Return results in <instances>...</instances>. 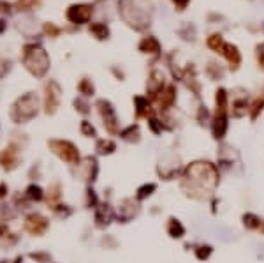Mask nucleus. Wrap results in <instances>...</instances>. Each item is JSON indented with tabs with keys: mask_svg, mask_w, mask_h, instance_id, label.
Returning a JSON list of instances; mask_svg holds the SVG:
<instances>
[{
	"mask_svg": "<svg viewBox=\"0 0 264 263\" xmlns=\"http://www.w3.org/2000/svg\"><path fill=\"white\" fill-rule=\"evenodd\" d=\"M222 182V172L212 159H194L183 166L178 178V189L187 200L196 203H208L217 194Z\"/></svg>",
	"mask_w": 264,
	"mask_h": 263,
	"instance_id": "f257e3e1",
	"label": "nucleus"
},
{
	"mask_svg": "<svg viewBox=\"0 0 264 263\" xmlns=\"http://www.w3.org/2000/svg\"><path fill=\"white\" fill-rule=\"evenodd\" d=\"M118 12H120V18L130 28L143 32L152 25L153 4L152 0H120Z\"/></svg>",
	"mask_w": 264,
	"mask_h": 263,
	"instance_id": "f03ea898",
	"label": "nucleus"
},
{
	"mask_svg": "<svg viewBox=\"0 0 264 263\" xmlns=\"http://www.w3.org/2000/svg\"><path fill=\"white\" fill-rule=\"evenodd\" d=\"M21 64L25 66V69L35 78H44L49 71V55L41 44L37 42H30V44L23 46L21 52Z\"/></svg>",
	"mask_w": 264,
	"mask_h": 263,
	"instance_id": "7ed1b4c3",
	"label": "nucleus"
},
{
	"mask_svg": "<svg viewBox=\"0 0 264 263\" xmlns=\"http://www.w3.org/2000/svg\"><path fill=\"white\" fill-rule=\"evenodd\" d=\"M41 112V101L35 92H26L21 98L16 99L11 110V118L14 124H26L34 120Z\"/></svg>",
	"mask_w": 264,
	"mask_h": 263,
	"instance_id": "20e7f679",
	"label": "nucleus"
},
{
	"mask_svg": "<svg viewBox=\"0 0 264 263\" xmlns=\"http://www.w3.org/2000/svg\"><path fill=\"white\" fill-rule=\"evenodd\" d=\"M215 162H217V166H219L220 172H222V175H229V173L235 175L236 172H242L243 170L242 154H240L238 148L233 147V145L227 142L219 143Z\"/></svg>",
	"mask_w": 264,
	"mask_h": 263,
	"instance_id": "39448f33",
	"label": "nucleus"
},
{
	"mask_svg": "<svg viewBox=\"0 0 264 263\" xmlns=\"http://www.w3.org/2000/svg\"><path fill=\"white\" fill-rule=\"evenodd\" d=\"M183 162L176 152H168L157 161L155 164V175L162 182H178L180 175L183 172Z\"/></svg>",
	"mask_w": 264,
	"mask_h": 263,
	"instance_id": "423d86ee",
	"label": "nucleus"
},
{
	"mask_svg": "<svg viewBox=\"0 0 264 263\" xmlns=\"http://www.w3.org/2000/svg\"><path fill=\"white\" fill-rule=\"evenodd\" d=\"M48 148L65 164L69 166H78L81 162V154H79V148L76 147L71 140H63V138H51L48 140Z\"/></svg>",
	"mask_w": 264,
	"mask_h": 263,
	"instance_id": "0eeeda50",
	"label": "nucleus"
},
{
	"mask_svg": "<svg viewBox=\"0 0 264 263\" xmlns=\"http://www.w3.org/2000/svg\"><path fill=\"white\" fill-rule=\"evenodd\" d=\"M95 108H97L99 116H101L102 126H104V129L108 131V134L118 136L122 128H120V118H118V113H116L115 104H113L109 99H97Z\"/></svg>",
	"mask_w": 264,
	"mask_h": 263,
	"instance_id": "6e6552de",
	"label": "nucleus"
},
{
	"mask_svg": "<svg viewBox=\"0 0 264 263\" xmlns=\"http://www.w3.org/2000/svg\"><path fill=\"white\" fill-rule=\"evenodd\" d=\"M116 218L115 221L118 224H129V222L136 221L143 212V203H139L134 196H125L116 205Z\"/></svg>",
	"mask_w": 264,
	"mask_h": 263,
	"instance_id": "1a4fd4ad",
	"label": "nucleus"
},
{
	"mask_svg": "<svg viewBox=\"0 0 264 263\" xmlns=\"http://www.w3.org/2000/svg\"><path fill=\"white\" fill-rule=\"evenodd\" d=\"M76 177L85 186H93L99 177V161L95 156H85L78 166H76Z\"/></svg>",
	"mask_w": 264,
	"mask_h": 263,
	"instance_id": "9d476101",
	"label": "nucleus"
},
{
	"mask_svg": "<svg viewBox=\"0 0 264 263\" xmlns=\"http://www.w3.org/2000/svg\"><path fill=\"white\" fill-rule=\"evenodd\" d=\"M176 101H178V86H176L175 82H169L166 85L162 92L159 94V98L155 99V108L159 115H164V113H171L173 108L176 106Z\"/></svg>",
	"mask_w": 264,
	"mask_h": 263,
	"instance_id": "9b49d317",
	"label": "nucleus"
},
{
	"mask_svg": "<svg viewBox=\"0 0 264 263\" xmlns=\"http://www.w3.org/2000/svg\"><path fill=\"white\" fill-rule=\"evenodd\" d=\"M249 92L245 88H235L231 92V108L229 113L233 118H243V116H249V108H250Z\"/></svg>",
	"mask_w": 264,
	"mask_h": 263,
	"instance_id": "f8f14e48",
	"label": "nucleus"
},
{
	"mask_svg": "<svg viewBox=\"0 0 264 263\" xmlns=\"http://www.w3.org/2000/svg\"><path fill=\"white\" fill-rule=\"evenodd\" d=\"M60 101H62V86L58 82L49 80L44 85V113L46 115H55L60 108Z\"/></svg>",
	"mask_w": 264,
	"mask_h": 263,
	"instance_id": "ddd939ff",
	"label": "nucleus"
},
{
	"mask_svg": "<svg viewBox=\"0 0 264 263\" xmlns=\"http://www.w3.org/2000/svg\"><path fill=\"white\" fill-rule=\"evenodd\" d=\"M116 218V208L113 207L108 200L99 203V207L93 210V224L99 230H106L111 226V222Z\"/></svg>",
	"mask_w": 264,
	"mask_h": 263,
	"instance_id": "4468645a",
	"label": "nucleus"
},
{
	"mask_svg": "<svg viewBox=\"0 0 264 263\" xmlns=\"http://www.w3.org/2000/svg\"><path fill=\"white\" fill-rule=\"evenodd\" d=\"M168 83L169 82H168V78H166V72H164L162 69H152V72H150V76H148V82H146L145 96H148V98L155 102V99L159 98V94L166 88Z\"/></svg>",
	"mask_w": 264,
	"mask_h": 263,
	"instance_id": "2eb2a0df",
	"label": "nucleus"
},
{
	"mask_svg": "<svg viewBox=\"0 0 264 263\" xmlns=\"http://www.w3.org/2000/svg\"><path fill=\"white\" fill-rule=\"evenodd\" d=\"M93 14V6L92 4H72L65 11V18L74 25H83L92 20Z\"/></svg>",
	"mask_w": 264,
	"mask_h": 263,
	"instance_id": "dca6fc26",
	"label": "nucleus"
},
{
	"mask_svg": "<svg viewBox=\"0 0 264 263\" xmlns=\"http://www.w3.org/2000/svg\"><path fill=\"white\" fill-rule=\"evenodd\" d=\"M25 230L34 237H42L49 230V219L46 216L39 214V212L28 214L25 218Z\"/></svg>",
	"mask_w": 264,
	"mask_h": 263,
	"instance_id": "f3484780",
	"label": "nucleus"
},
{
	"mask_svg": "<svg viewBox=\"0 0 264 263\" xmlns=\"http://www.w3.org/2000/svg\"><path fill=\"white\" fill-rule=\"evenodd\" d=\"M229 115H220V113H213V118L210 122V134L217 143L226 142V136L229 132Z\"/></svg>",
	"mask_w": 264,
	"mask_h": 263,
	"instance_id": "a211bd4d",
	"label": "nucleus"
},
{
	"mask_svg": "<svg viewBox=\"0 0 264 263\" xmlns=\"http://www.w3.org/2000/svg\"><path fill=\"white\" fill-rule=\"evenodd\" d=\"M164 230L171 240L183 242L187 238V226L183 224V221L176 216H168L166 222H164Z\"/></svg>",
	"mask_w": 264,
	"mask_h": 263,
	"instance_id": "6ab92c4d",
	"label": "nucleus"
},
{
	"mask_svg": "<svg viewBox=\"0 0 264 263\" xmlns=\"http://www.w3.org/2000/svg\"><path fill=\"white\" fill-rule=\"evenodd\" d=\"M132 102H134V115L138 120H141V118L148 120L150 116L157 115L155 104H153V101L148 96H134Z\"/></svg>",
	"mask_w": 264,
	"mask_h": 263,
	"instance_id": "aec40b11",
	"label": "nucleus"
},
{
	"mask_svg": "<svg viewBox=\"0 0 264 263\" xmlns=\"http://www.w3.org/2000/svg\"><path fill=\"white\" fill-rule=\"evenodd\" d=\"M220 55L224 56L227 60V66H229V71L236 72L240 69V66H242V52H240V48L236 44H233V42H226L222 48V52H220Z\"/></svg>",
	"mask_w": 264,
	"mask_h": 263,
	"instance_id": "412c9836",
	"label": "nucleus"
},
{
	"mask_svg": "<svg viewBox=\"0 0 264 263\" xmlns=\"http://www.w3.org/2000/svg\"><path fill=\"white\" fill-rule=\"evenodd\" d=\"M138 50L141 53H145V55L153 56V58H159L162 55V46H160L159 39L155 36H146V38H143L138 44Z\"/></svg>",
	"mask_w": 264,
	"mask_h": 263,
	"instance_id": "4be33fe9",
	"label": "nucleus"
},
{
	"mask_svg": "<svg viewBox=\"0 0 264 263\" xmlns=\"http://www.w3.org/2000/svg\"><path fill=\"white\" fill-rule=\"evenodd\" d=\"M263 222H264V218H261L259 214H256V212H252V210H247L242 214V226L250 233H257V235H259Z\"/></svg>",
	"mask_w": 264,
	"mask_h": 263,
	"instance_id": "5701e85b",
	"label": "nucleus"
},
{
	"mask_svg": "<svg viewBox=\"0 0 264 263\" xmlns=\"http://www.w3.org/2000/svg\"><path fill=\"white\" fill-rule=\"evenodd\" d=\"M120 140L125 143H130V145H138L139 142H141V128H139L138 122H134V124H129L127 128H123L122 131H120Z\"/></svg>",
	"mask_w": 264,
	"mask_h": 263,
	"instance_id": "b1692460",
	"label": "nucleus"
},
{
	"mask_svg": "<svg viewBox=\"0 0 264 263\" xmlns=\"http://www.w3.org/2000/svg\"><path fill=\"white\" fill-rule=\"evenodd\" d=\"M0 164L4 166V170H7V172L14 170L19 164V152L14 145H11V147H7L2 152V156H0Z\"/></svg>",
	"mask_w": 264,
	"mask_h": 263,
	"instance_id": "393cba45",
	"label": "nucleus"
},
{
	"mask_svg": "<svg viewBox=\"0 0 264 263\" xmlns=\"http://www.w3.org/2000/svg\"><path fill=\"white\" fill-rule=\"evenodd\" d=\"M157 191H159V184H157V182H153V180L143 182V184L139 186L138 189H136L134 198L138 200L139 203H145V202H148L152 196H155Z\"/></svg>",
	"mask_w": 264,
	"mask_h": 263,
	"instance_id": "a878e982",
	"label": "nucleus"
},
{
	"mask_svg": "<svg viewBox=\"0 0 264 263\" xmlns=\"http://www.w3.org/2000/svg\"><path fill=\"white\" fill-rule=\"evenodd\" d=\"M192 252H194V258H196L197 262L206 263L208 260H212L213 252H215V248H213L212 244H208V242H197V244L194 246Z\"/></svg>",
	"mask_w": 264,
	"mask_h": 263,
	"instance_id": "bb28decb",
	"label": "nucleus"
},
{
	"mask_svg": "<svg viewBox=\"0 0 264 263\" xmlns=\"http://www.w3.org/2000/svg\"><path fill=\"white\" fill-rule=\"evenodd\" d=\"M264 113V90L259 92L256 98H252L250 101V108H249V118L250 122H257L261 115Z\"/></svg>",
	"mask_w": 264,
	"mask_h": 263,
	"instance_id": "cd10ccee",
	"label": "nucleus"
},
{
	"mask_svg": "<svg viewBox=\"0 0 264 263\" xmlns=\"http://www.w3.org/2000/svg\"><path fill=\"white\" fill-rule=\"evenodd\" d=\"M194 118H196L197 126H201V128H210V122H212V118H213V112H210L208 106H206L203 101H199Z\"/></svg>",
	"mask_w": 264,
	"mask_h": 263,
	"instance_id": "c85d7f7f",
	"label": "nucleus"
},
{
	"mask_svg": "<svg viewBox=\"0 0 264 263\" xmlns=\"http://www.w3.org/2000/svg\"><path fill=\"white\" fill-rule=\"evenodd\" d=\"M88 32L97 39V41H108L109 39V26L102 22H95V23H90L88 25Z\"/></svg>",
	"mask_w": 264,
	"mask_h": 263,
	"instance_id": "c756f323",
	"label": "nucleus"
},
{
	"mask_svg": "<svg viewBox=\"0 0 264 263\" xmlns=\"http://www.w3.org/2000/svg\"><path fill=\"white\" fill-rule=\"evenodd\" d=\"M116 152V143L111 138H99L95 142V154L97 156H111Z\"/></svg>",
	"mask_w": 264,
	"mask_h": 263,
	"instance_id": "7c9ffc66",
	"label": "nucleus"
},
{
	"mask_svg": "<svg viewBox=\"0 0 264 263\" xmlns=\"http://www.w3.org/2000/svg\"><path fill=\"white\" fill-rule=\"evenodd\" d=\"M60 200H62V184H60V182H53L48 188V192H46V202H48V205L53 208V207H56L58 203H62Z\"/></svg>",
	"mask_w": 264,
	"mask_h": 263,
	"instance_id": "2f4dec72",
	"label": "nucleus"
},
{
	"mask_svg": "<svg viewBox=\"0 0 264 263\" xmlns=\"http://www.w3.org/2000/svg\"><path fill=\"white\" fill-rule=\"evenodd\" d=\"M205 72L212 82H220V80H224V76H226V69H224V66H220L219 62H215V60L208 62Z\"/></svg>",
	"mask_w": 264,
	"mask_h": 263,
	"instance_id": "473e14b6",
	"label": "nucleus"
},
{
	"mask_svg": "<svg viewBox=\"0 0 264 263\" xmlns=\"http://www.w3.org/2000/svg\"><path fill=\"white\" fill-rule=\"evenodd\" d=\"M99 203H101V200H99V194L95 192L93 186H86L85 188V207L90 208V210H95V208L99 207Z\"/></svg>",
	"mask_w": 264,
	"mask_h": 263,
	"instance_id": "72a5a7b5",
	"label": "nucleus"
},
{
	"mask_svg": "<svg viewBox=\"0 0 264 263\" xmlns=\"http://www.w3.org/2000/svg\"><path fill=\"white\" fill-rule=\"evenodd\" d=\"M78 92L81 94V98H85V99L93 98V96H95V85H93V82L90 78H83L78 82Z\"/></svg>",
	"mask_w": 264,
	"mask_h": 263,
	"instance_id": "f704fd0d",
	"label": "nucleus"
},
{
	"mask_svg": "<svg viewBox=\"0 0 264 263\" xmlns=\"http://www.w3.org/2000/svg\"><path fill=\"white\" fill-rule=\"evenodd\" d=\"M146 126H148V131L152 132L153 136H162V132H166L164 131V124H162V120H160L159 113L150 116L148 120H146Z\"/></svg>",
	"mask_w": 264,
	"mask_h": 263,
	"instance_id": "c9c22d12",
	"label": "nucleus"
},
{
	"mask_svg": "<svg viewBox=\"0 0 264 263\" xmlns=\"http://www.w3.org/2000/svg\"><path fill=\"white\" fill-rule=\"evenodd\" d=\"M25 194L30 202H42V200L46 198V192L42 191V188L41 186H37V184H30L28 188H26Z\"/></svg>",
	"mask_w": 264,
	"mask_h": 263,
	"instance_id": "e433bc0d",
	"label": "nucleus"
},
{
	"mask_svg": "<svg viewBox=\"0 0 264 263\" xmlns=\"http://www.w3.org/2000/svg\"><path fill=\"white\" fill-rule=\"evenodd\" d=\"M224 44H226V41H224V38L220 34H212L208 39H206V46H208L212 52L215 53H220L224 48Z\"/></svg>",
	"mask_w": 264,
	"mask_h": 263,
	"instance_id": "4c0bfd02",
	"label": "nucleus"
},
{
	"mask_svg": "<svg viewBox=\"0 0 264 263\" xmlns=\"http://www.w3.org/2000/svg\"><path fill=\"white\" fill-rule=\"evenodd\" d=\"M51 210H53V214H55L58 219H62V221L69 219L72 216V212H74L71 205H67V203H58V205H56V207H53Z\"/></svg>",
	"mask_w": 264,
	"mask_h": 263,
	"instance_id": "58836bf2",
	"label": "nucleus"
},
{
	"mask_svg": "<svg viewBox=\"0 0 264 263\" xmlns=\"http://www.w3.org/2000/svg\"><path fill=\"white\" fill-rule=\"evenodd\" d=\"M79 132H81L85 138H97V129L95 126L92 124L90 120H81V124H79Z\"/></svg>",
	"mask_w": 264,
	"mask_h": 263,
	"instance_id": "ea45409f",
	"label": "nucleus"
},
{
	"mask_svg": "<svg viewBox=\"0 0 264 263\" xmlns=\"http://www.w3.org/2000/svg\"><path fill=\"white\" fill-rule=\"evenodd\" d=\"M72 104H74L76 112L81 113V115H90V112H92V106L88 104V101H86L85 98H76L74 101H72Z\"/></svg>",
	"mask_w": 264,
	"mask_h": 263,
	"instance_id": "a19ab883",
	"label": "nucleus"
},
{
	"mask_svg": "<svg viewBox=\"0 0 264 263\" xmlns=\"http://www.w3.org/2000/svg\"><path fill=\"white\" fill-rule=\"evenodd\" d=\"M39 2H41V0H18L14 4V8L18 9V11H30V9L37 8Z\"/></svg>",
	"mask_w": 264,
	"mask_h": 263,
	"instance_id": "79ce46f5",
	"label": "nucleus"
},
{
	"mask_svg": "<svg viewBox=\"0 0 264 263\" xmlns=\"http://www.w3.org/2000/svg\"><path fill=\"white\" fill-rule=\"evenodd\" d=\"M208 205H210V214H212V216H219L220 205H222V198H220L219 194L212 196V198L208 200Z\"/></svg>",
	"mask_w": 264,
	"mask_h": 263,
	"instance_id": "37998d69",
	"label": "nucleus"
},
{
	"mask_svg": "<svg viewBox=\"0 0 264 263\" xmlns=\"http://www.w3.org/2000/svg\"><path fill=\"white\" fill-rule=\"evenodd\" d=\"M30 258L37 263H51V254L48 251H37V252H30Z\"/></svg>",
	"mask_w": 264,
	"mask_h": 263,
	"instance_id": "c03bdc74",
	"label": "nucleus"
},
{
	"mask_svg": "<svg viewBox=\"0 0 264 263\" xmlns=\"http://www.w3.org/2000/svg\"><path fill=\"white\" fill-rule=\"evenodd\" d=\"M101 246L106 249H116L118 248V240H116L113 235H104V237L101 238Z\"/></svg>",
	"mask_w": 264,
	"mask_h": 263,
	"instance_id": "a18cd8bd",
	"label": "nucleus"
},
{
	"mask_svg": "<svg viewBox=\"0 0 264 263\" xmlns=\"http://www.w3.org/2000/svg\"><path fill=\"white\" fill-rule=\"evenodd\" d=\"M44 32L49 36V38H58L62 30H60L56 25H53V23H44Z\"/></svg>",
	"mask_w": 264,
	"mask_h": 263,
	"instance_id": "49530a36",
	"label": "nucleus"
},
{
	"mask_svg": "<svg viewBox=\"0 0 264 263\" xmlns=\"http://www.w3.org/2000/svg\"><path fill=\"white\" fill-rule=\"evenodd\" d=\"M257 64H259V69L264 71V44L257 46Z\"/></svg>",
	"mask_w": 264,
	"mask_h": 263,
	"instance_id": "de8ad7c7",
	"label": "nucleus"
},
{
	"mask_svg": "<svg viewBox=\"0 0 264 263\" xmlns=\"http://www.w3.org/2000/svg\"><path fill=\"white\" fill-rule=\"evenodd\" d=\"M171 2H173V4H175L176 11H185L190 0H171Z\"/></svg>",
	"mask_w": 264,
	"mask_h": 263,
	"instance_id": "09e8293b",
	"label": "nucleus"
},
{
	"mask_svg": "<svg viewBox=\"0 0 264 263\" xmlns=\"http://www.w3.org/2000/svg\"><path fill=\"white\" fill-rule=\"evenodd\" d=\"M160 212H162V207H159V205H153V207L150 208V214L152 216H159Z\"/></svg>",
	"mask_w": 264,
	"mask_h": 263,
	"instance_id": "8fccbe9b",
	"label": "nucleus"
},
{
	"mask_svg": "<svg viewBox=\"0 0 264 263\" xmlns=\"http://www.w3.org/2000/svg\"><path fill=\"white\" fill-rule=\"evenodd\" d=\"M5 28H7V22L4 18H0V34H4Z\"/></svg>",
	"mask_w": 264,
	"mask_h": 263,
	"instance_id": "3c124183",
	"label": "nucleus"
},
{
	"mask_svg": "<svg viewBox=\"0 0 264 263\" xmlns=\"http://www.w3.org/2000/svg\"><path fill=\"white\" fill-rule=\"evenodd\" d=\"M5 192H7V188H5V184H0V198H2Z\"/></svg>",
	"mask_w": 264,
	"mask_h": 263,
	"instance_id": "603ef678",
	"label": "nucleus"
},
{
	"mask_svg": "<svg viewBox=\"0 0 264 263\" xmlns=\"http://www.w3.org/2000/svg\"><path fill=\"white\" fill-rule=\"evenodd\" d=\"M263 28H264V26H263Z\"/></svg>",
	"mask_w": 264,
	"mask_h": 263,
	"instance_id": "864d4df0",
	"label": "nucleus"
}]
</instances>
